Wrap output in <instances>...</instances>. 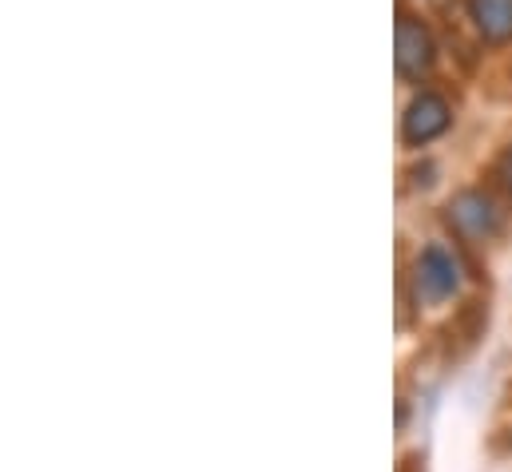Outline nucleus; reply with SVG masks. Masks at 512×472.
<instances>
[{
	"label": "nucleus",
	"instance_id": "nucleus-1",
	"mask_svg": "<svg viewBox=\"0 0 512 472\" xmlns=\"http://www.w3.org/2000/svg\"><path fill=\"white\" fill-rule=\"evenodd\" d=\"M393 60H397V72H401L405 80H421V76H429V68L437 64V40H433L429 24L405 8V0L397 4Z\"/></svg>",
	"mask_w": 512,
	"mask_h": 472
},
{
	"label": "nucleus",
	"instance_id": "nucleus-2",
	"mask_svg": "<svg viewBox=\"0 0 512 472\" xmlns=\"http://www.w3.org/2000/svg\"><path fill=\"white\" fill-rule=\"evenodd\" d=\"M449 223L465 238H473V242H485V238L501 235V227H505V219H501L493 195H485V191H477V187L453 195V203H449Z\"/></svg>",
	"mask_w": 512,
	"mask_h": 472
},
{
	"label": "nucleus",
	"instance_id": "nucleus-3",
	"mask_svg": "<svg viewBox=\"0 0 512 472\" xmlns=\"http://www.w3.org/2000/svg\"><path fill=\"white\" fill-rule=\"evenodd\" d=\"M449 123H453V112H449L445 96L421 92V96H413V104L401 116V139H405V147H425L437 135H445Z\"/></svg>",
	"mask_w": 512,
	"mask_h": 472
},
{
	"label": "nucleus",
	"instance_id": "nucleus-4",
	"mask_svg": "<svg viewBox=\"0 0 512 472\" xmlns=\"http://www.w3.org/2000/svg\"><path fill=\"white\" fill-rule=\"evenodd\" d=\"M461 286V266L445 246H425L417 254V294H425L429 302H445L453 298Z\"/></svg>",
	"mask_w": 512,
	"mask_h": 472
},
{
	"label": "nucleus",
	"instance_id": "nucleus-5",
	"mask_svg": "<svg viewBox=\"0 0 512 472\" xmlns=\"http://www.w3.org/2000/svg\"><path fill=\"white\" fill-rule=\"evenodd\" d=\"M473 28L489 44H509L512 40V0H465Z\"/></svg>",
	"mask_w": 512,
	"mask_h": 472
},
{
	"label": "nucleus",
	"instance_id": "nucleus-6",
	"mask_svg": "<svg viewBox=\"0 0 512 472\" xmlns=\"http://www.w3.org/2000/svg\"><path fill=\"white\" fill-rule=\"evenodd\" d=\"M485 322H489V310H485L481 302H465V306H461V314H457V326H449V330H457V334H461V346H473V342L481 338Z\"/></svg>",
	"mask_w": 512,
	"mask_h": 472
},
{
	"label": "nucleus",
	"instance_id": "nucleus-7",
	"mask_svg": "<svg viewBox=\"0 0 512 472\" xmlns=\"http://www.w3.org/2000/svg\"><path fill=\"white\" fill-rule=\"evenodd\" d=\"M489 175H493V183L512 199V147H505V151L493 159V171H489Z\"/></svg>",
	"mask_w": 512,
	"mask_h": 472
},
{
	"label": "nucleus",
	"instance_id": "nucleus-8",
	"mask_svg": "<svg viewBox=\"0 0 512 472\" xmlns=\"http://www.w3.org/2000/svg\"><path fill=\"white\" fill-rule=\"evenodd\" d=\"M397 472H421V457H405V461H401V469Z\"/></svg>",
	"mask_w": 512,
	"mask_h": 472
}]
</instances>
